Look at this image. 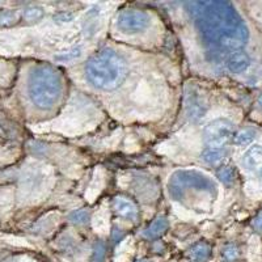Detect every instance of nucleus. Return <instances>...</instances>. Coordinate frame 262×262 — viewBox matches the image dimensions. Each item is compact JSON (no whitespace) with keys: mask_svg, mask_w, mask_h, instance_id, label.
I'll list each match as a JSON object with an SVG mask.
<instances>
[{"mask_svg":"<svg viewBox=\"0 0 262 262\" xmlns=\"http://www.w3.org/2000/svg\"><path fill=\"white\" fill-rule=\"evenodd\" d=\"M233 137V123L226 118L214 119L206 126L203 139L209 148L223 149Z\"/></svg>","mask_w":262,"mask_h":262,"instance_id":"nucleus-5","label":"nucleus"},{"mask_svg":"<svg viewBox=\"0 0 262 262\" xmlns=\"http://www.w3.org/2000/svg\"><path fill=\"white\" fill-rule=\"evenodd\" d=\"M105 252H106V248L102 242H98L95 245V249H93V256H92V262H104L105 261Z\"/></svg>","mask_w":262,"mask_h":262,"instance_id":"nucleus-18","label":"nucleus"},{"mask_svg":"<svg viewBox=\"0 0 262 262\" xmlns=\"http://www.w3.org/2000/svg\"><path fill=\"white\" fill-rule=\"evenodd\" d=\"M70 221L75 224H85L90 221V211L86 210H78L70 215Z\"/></svg>","mask_w":262,"mask_h":262,"instance_id":"nucleus-16","label":"nucleus"},{"mask_svg":"<svg viewBox=\"0 0 262 262\" xmlns=\"http://www.w3.org/2000/svg\"><path fill=\"white\" fill-rule=\"evenodd\" d=\"M85 75L88 81L97 90L113 91L127 76V64L118 53L106 49L86 63Z\"/></svg>","mask_w":262,"mask_h":262,"instance_id":"nucleus-2","label":"nucleus"},{"mask_svg":"<svg viewBox=\"0 0 262 262\" xmlns=\"http://www.w3.org/2000/svg\"><path fill=\"white\" fill-rule=\"evenodd\" d=\"M210 252H211V248H210L207 244H203L202 243V244L195 245V247L191 249L190 253H191V257H193L194 259H196V261H200V262H203L209 258Z\"/></svg>","mask_w":262,"mask_h":262,"instance_id":"nucleus-12","label":"nucleus"},{"mask_svg":"<svg viewBox=\"0 0 262 262\" xmlns=\"http://www.w3.org/2000/svg\"><path fill=\"white\" fill-rule=\"evenodd\" d=\"M250 59L248 57V54L244 51H237V53L231 54L228 58H227L226 66L227 69L229 70L233 74H240V72L245 71V70L249 67Z\"/></svg>","mask_w":262,"mask_h":262,"instance_id":"nucleus-8","label":"nucleus"},{"mask_svg":"<svg viewBox=\"0 0 262 262\" xmlns=\"http://www.w3.org/2000/svg\"><path fill=\"white\" fill-rule=\"evenodd\" d=\"M226 156V152L223 149L217 148H207L202 152V160L209 165H217Z\"/></svg>","mask_w":262,"mask_h":262,"instance_id":"nucleus-11","label":"nucleus"},{"mask_svg":"<svg viewBox=\"0 0 262 262\" xmlns=\"http://www.w3.org/2000/svg\"><path fill=\"white\" fill-rule=\"evenodd\" d=\"M81 49L80 48H72L67 51H63L59 53L58 55H55V60H60V62H67V60H72L75 58L80 57Z\"/></svg>","mask_w":262,"mask_h":262,"instance_id":"nucleus-14","label":"nucleus"},{"mask_svg":"<svg viewBox=\"0 0 262 262\" xmlns=\"http://www.w3.org/2000/svg\"><path fill=\"white\" fill-rule=\"evenodd\" d=\"M188 8L202 41L212 53H224L229 57L247 45L248 28L231 3L195 2Z\"/></svg>","mask_w":262,"mask_h":262,"instance_id":"nucleus-1","label":"nucleus"},{"mask_svg":"<svg viewBox=\"0 0 262 262\" xmlns=\"http://www.w3.org/2000/svg\"><path fill=\"white\" fill-rule=\"evenodd\" d=\"M219 179L224 182V184H231L235 179V173L231 168H223L219 170Z\"/></svg>","mask_w":262,"mask_h":262,"instance_id":"nucleus-19","label":"nucleus"},{"mask_svg":"<svg viewBox=\"0 0 262 262\" xmlns=\"http://www.w3.org/2000/svg\"><path fill=\"white\" fill-rule=\"evenodd\" d=\"M43 16V9L39 7H29L24 11V18L28 21H36Z\"/></svg>","mask_w":262,"mask_h":262,"instance_id":"nucleus-17","label":"nucleus"},{"mask_svg":"<svg viewBox=\"0 0 262 262\" xmlns=\"http://www.w3.org/2000/svg\"><path fill=\"white\" fill-rule=\"evenodd\" d=\"M254 139V131L247 128V130H242L235 137V143L238 146H247L249 144L252 140Z\"/></svg>","mask_w":262,"mask_h":262,"instance_id":"nucleus-13","label":"nucleus"},{"mask_svg":"<svg viewBox=\"0 0 262 262\" xmlns=\"http://www.w3.org/2000/svg\"><path fill=\"white\" fill-rule=\"evenodd\" d=\"M62 78L51 66L39 64L32 69L28 79V95L33 105L41 111L55 106L62 96Z\"/></svg>","mask_w":262,"mask_h":262,"instance_id":"nucleus-3","label":"nucleus"},{"mask_svg":"<svg viewBox=\"0 0 262 262\" xmlns=\"http://www.w3.org/2000/svg\"><path fill=\"white\" fill-rule=\"evenodd\" d=\"M168 186H169V194L177 201L182 200L185 191L188 189L206 191L211 195L216 194V184L210 177L198 170H177L170 177Z\"/></svg>","mask_w":262,"mask_h":262,"instance_id":"nucleus-4","label":"nucleus"},{"mask_svg":"<svg viewBox=\"0 0 262 262\" xmlns=\"http://www.w3.org/2000/svg\"><path fill=\"white\" fill-rule=\"evenodd\" d=\"M15 20H16L15 13H12V12L0 13V27H6V25L12 24Z\"/></svg>","mask_w":262,"mask_h":262,"instance_id":"nucleus-20","label":"nucleus"},{"mask_svg":"<svg viewBox=\"0 0 262 262\" xmlns=\"http://www.w3.org/2000/svg\"><path fill=\"white\" fill-rule=\"evenodd\" d=\"M259 105H261V107H262V95L259 96Z\"/></svg>","mask_w":262,"mask_h":262,"instance_id":"nucleus-23","label":"nucleus"},{"mask_svg":"<svg viewBox=\"0 0 262 262\" xmlns=\"http://www.w3.org/2000/svg\"><path fill=\"white\" fill-rule=\"evenodd\" d=\"M222 257H223L224 262H235L238 258L237 247L232 244L224 247L223 252H222Z\"/></svg>","mask_w":262,"mask_h":262,"instance_id":"nucleus-15","label":"nucleus"},{"mask_svg":"<svg viewBox=\"0 0 262 262\" xmlns=\"http://www.w3.org/2000/svg\"><path fill=\"white\" fill-rule=\"evenodd\" d=\"M138 262H149V261H138Z\"/></svg>","mask_w":262,"mask_h":262,"instance_id":"nucleus-24","label":"nucleus"},{"mask_svg":"<svg viewBox=\"0 0 262 262\" xmlns=\"http://www.w3.org/2000/svg\"><path fill=\"white\" fill-rule=\"evenodd\" d=\"M167 228H168L167 219L163 216H159V217H156L155 221H154V223H152L151 226H149L148 228L144 231L143 235H144V237H147V238H156V237H159V236L163 235V233L167 231Z\"/></svg>","mask_w":262,"mask_h":262,"instance_id":"nucleus-10","label":"nucleus"},{"mask_svg":"<svg viewBox=\"0 0 262 262\" xmlns=\"http://www.w3.org/2000/svg\"><path fill=\"white\" fill-rule=\"evenodd\" d=\"M243 163L253 176L262 181V146H253L248 149L245 152Z\"/></svg>","mask_w":262,"mask_h":262,"instance_id":"nucleus-7","label":"nucleus"},{"mask_svg":"<svg viewBox=\"0 0 262 262\" xmlns=\"http://www.w3.org/2000/svg\"><path fill=\"white\" fill-rule=\"evenodd\" d=\"M149 24V18L147 13L143 11H138V9H127L123 11L118 16L117 20V27L119 30L123 33H139L146 29Z\"/></svg>","mask_w":262,"mask_h":262,"instance_id":"nucleus-6","label":"nucleus"},{"mask_svg":"<svg viewBox=\"0 0 262 262\" xmlns=\"http://www.w3.org/2000/svg\"><path fill=\"white\" fill-rule=\"evenodd\" d=\"M57 20H59V21H69V20H71L72 18V16L71 15H59V16H57Z\"/></svg>","mask_w":262,"mask_h":262,"instance_id":"nucleus-22","label":"nucleus"},{"mask_svg":"<svg viewBox=\"0 0 262 262\" xmlns=\"http://www.w3.org/2000/svg\"><path fill=\"white\" fill-rule=\"evenodd\" d=\"M114 209H116L117 214H119L121 216L130 219V221H137L138 209L131 201L126 200V198H116Z\"/></svg>","mask_w":262,"mask_h":262,"instance_id":"nucleus-9","label":"nucleus"},{"mask_svg":"<svg viewBox=\"0 0 262 262\" xmlns=\"http://www.w3.org/2000/svg\"><path fill=\"white\" fill-rule=\"evenodd\" d=\"M253 227L257 229V231H259V232H262V211L259 212V214L257 215L256 217H254Z\"/></svg>","mask_w":262,"mask_h":262,"instance_id":"nucleus-21","label":"nucleus"}]
</instances>
